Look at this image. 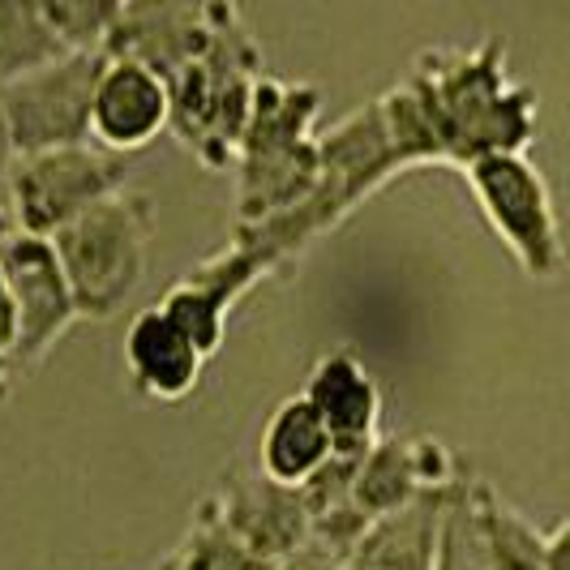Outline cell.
I'll return each instance as SVG.
<instances>
[{"instance_id": "cell-5", "label": "cell", "mask_w": 570, "mask_h": 570, "mask_svg": "<svg viewBox=\"0 0 570 570\" xmlns=\"http://www.w3.org/2000/svg\"><path fill=\"white\" fill-rule=\"evenodd\" d=\"M468 189L481 206L493 236L507 245L519 271L537 284H553L567 275V240L553 206V189L544 171L528 159V150L481 155L468 168Z\"/></svg>"}, {"instance_id": "cell-15", "label": "cell", "mask_w": 570, "mask_h": 570, "mask_svg": "<svg viewBox=\"0 0 570 570\" xmlns=\"http://www.w3.org/2000/svg\"><path fill=\"white\" fill-rule=\"evenodd\" d=\"M305 400L335 433V451H370L382 438V386L352 347H331L305 377Z\"/></svg>"}, {"instance_id": "cell-16", "label": "cell", "mask_w": 570, "mask_h": 570, "mask_svg": "<svg viewBox=\"0 0 570 570\" xmlns=\"http://www.w3.org/2000/svg\"><path fill=\"white\" fill-rule=\"evenodd\" d=\"M125 370L146 400L185 403L198 391L206 356L159 305H150L125 331Z\"/></svg>"}, {"instance_id": "cell-19", "label": "cell", "mask_w": 570, "mask_h": 570, "mask_svg": "<svg viewBox=\"0 0 570 570\" xmlns=\"http://www.w3.org/2000/svg\"><path fill=\"white\" fill-rule=\"evenodd\" d=\"M65 57L43 18V0H0V82Z\"/></svg>"}, {"instance_id": "cell-4", "label": "cell", "mask_w": 570, "mask_h": 570, "mask_svg": "<svg viewBox=\"0 0 570 570\" xmlns=\"http://www.w3.org/2000/svg\"><path fill=\"white\" fill-rule=\"evenodd\" d=\"M159 206L142 189H116L52 236L82 322H108L146 279Z\"/></svg>"}, {"instance_id": "cell-9", "label": "cell", "mask_w": 570, "mask_h": 570, "mask_svg": "<svg viewBox=\"0 0 570 570\" xmlns=\"http://www.w3.org/2000/svg\"><path fill=\"white\" fill-rule=\"evenodd\" d=\"M275 275H284V266L266 249L245 245V240H228V249H219L215 257L198 262L189 275H180L164 292L159 309L198 343V352L210 361L228 340V317L240 305V296L266 279H275Z\"/></svg>"}, {"instance_id": "cell-6", "label": "cell", "mask_w": 570, "mask_h": 570, "mask_svg": "<svg viewBox=\"0 0 570 570\" xmlns=\"http://www.w3.org/2000/svg\"><path fill=\"white\" fill-rule=\"evenodd\" d=\"M125 180H129V155H116L99 142L52 146L13 159L4 206L18 232L52 240L69 219L125 189Z\"/></svg>"}, {"instance_id": "cell-1", "label": "cell", "mask_w": 570, "mask_h": 570, "mask_svg": "<svg viewBox=\"0 0 570 570\" xmlns=\"http://www.w3.org/2000/svg\"><path fill=\"white\" fill-rule=\"evenodd\" d=\"M407 82L421 95L451 168L537 142L541 99L532 86L511 78V57L498 35L472 48H429L416 57Z\"/></svg>"}, {"instance_id": "cell-8", "label": "cell", "mask_w": 570, "mask_h": 570, "mask_svg": "<svg viewBox=\"0 0 570 570\" xmlns=\"http://www.w3.org/2000/svg\"><path fill=\"white\" fill-rule=\"evenodd\" d=\"M0 266L9 275L13 301H18V352H13V377L22 382L35 373L57 347L78 317L73 292L65 279L57 249L48 236H30V232H9L0 240Z\"/></svg>"}, {"instance_id": "cell-20", "label": "cell", "mask_w": 570, "mask_h": 570, "mask_svg": "<svg viewBox=\"0 0 570 570\" xmlns=\"http://www.w3.org/2000/svg\"><path fill=\"white\" fill-rule=\"evenodd\" d=\"M125 0H43V18L65 52H104Z\"/></svg>"}, {"instance_id": "cell-3", "label": "cell", "mask_w": 570, "mask_h": 570, "mask_svg": "<svg viewBox=\"0 0 570 570\" xmlns=\"http://www.w3.org/2000/svg\"><path fill=\"white\" fill-rule=\"evenodd\" d=\"M262 73H266L262 48H257V39L249 35L240 9H236L219 22L210 48L198 60H189L168 82V129L202 168H236V150H240L245 125L254 112V90L262 82Z\"/></svg>"}, {"instance_id": "cell-14", "label": "cell", "mask_w": 570, "mask_h": 570, "mask_svg": "<svg viewBox=\"0 0 570 570\" xmlns=\"http://www.w3.org/2000/svg\"><path fill=\"white\" fill-rule=\"evenodd\" d=\"M472 472H459L455 481L438 489H425L400 511L377 514L361 541L343 553L340 570H433L438 567V544H442V523L455 502L459 485Z\"/></svg>"}, {"instance_id": "cell-12", "label": "cell", "mask_w": 570, "mask_h": 570, "mask_svg": "<svg viewBox=\"0 0 570 570\" xmlns=\"http://www.w3.org/2000/svg\"><path fill=\"white\" fill-rule=\"evenodd\" d=\"M210 502H215L219 519L228 523L232 537L266 562L296 553L314 532L309 511L301 502V489L275 485L262 472H228L219 493H210Z\"/></svg>"}, {"instance_id": "cell-10", "label": "cell", "mask_w": 570, "mask_h": 570, "mask_svg": "<svg viewBox=\"0 0 570 570\" xmlns=\"http://www.w3.org/2000/svg\"><path fill=\"white\" fill-rule=\"evenodd\" d=\"M236 9V0H125V13L104 52L142 60L164 82H171L189 60L210 48L219 22Z\"/></svg>"}, {"instance_id": "cell-21", "label": "cell", "mask_w": 570, "mask_h": 570, "mask_svg": "<svg viewBox=\"0 0 570 570\" xmlns=\"http://www.w3.org/2000/svg\"><path fill=\"white\" fill-rule=\"evenodd\" d=\"M476 476H468L459 485L455 502L442 523V544H438V567L433 570H493L489 567L485 532H481V514H476V498H472Z\"/></svg>"}, {"instance_id": "cell-11", "label": "cell", "mask_w": 570, "mask_h": 570, "mask_svg": "<svg viewBox=\"0 0 570 570\" xmlns=\"http://www.w3.org/2000/svg\"><path fill=\"white\" fill-rule=\"evenodd\" d=\"M171 120V90L168 82L129 57H108L95 82L90 99V142L108 146L116 155H134L150 146Z\"/></svg>"}, {"instance_id": "cell-2", "label": "cell", "mask_w": 570, "mask_h": 570, "mask_svg": "<svg viewBox=\"0 0 570 570\" xmlns=\"http://www.w3.org/2000/svg\"><path fill=\"white\" fill-rule=\"evenodd\" d=\"M317 116H322V90L314 82H284L275 73H262L254 90V112L232 168L236 171L232 228L284 215L314 194L322 176L314 129Z\"/></svg>"}, {"instance_id": "cell-13", "label": "cell", "mask_w": 570, "mask_h": 570, "mask_svg": "<svg viewBox=\"0 0 570 570\" xmlns=\"http://www.w3.org/2000/svg\"><path fill=\"white\" fill-rule=\"evenodd\" d=\"M459 472L468 468L433 438H377L356 468L347 502L373 523L377 514L407 507L425 489L455 481Z\"/></svg>"}, {"instance_id": "cell-23", "label": "cell", "mask_w": 570, "mask_h": 570, "mask_svg": "<svg viewBox=\"0 0 570 570\" xmlns=\"http://www.w3.org/2000/svg\"><path fill=\"white\" fill-rule=\"evenodd\" d=\"M13 159H18V150H13V138H9V125H4V112H0V189L9 185V171H13Z\"/></svg>"}, {"instance_id": "cell-18", "label": "cell", "mask_w": 570, "mask_h": 570, "mask_svg": "<svg viewBox=\"0 0 570 570\" xmlns=\"http://www.w3.org/2000/svg\"><path fill=\"white\" fill-rule=\"evenodd\" d=\"M476 498V514H481V532H485L489 549V567L493 570H544V549L549 537L532 519L514 511L511 502L498 493V489L476 476L472 485Z\"/></svg>"}, {"instance_id": "cell-17", "label": "cell", "mask_w": 570, "mask_h": 570, "mask_svg": "<svg viewBox=\"0 0 570 570\" xmlns=\"http://www.w3.org/2000/svg\"><path fill=\"white\" fill-rule=\"evenodd\" d=\"M331 455H335V433L305 395H292L266 416L257 442V472L266 481L301 489Z\"/></svg>"}, {"instance_id": "cell-22", "label": "cell", "mask_w": 570, "mask_h": 570, "mask_svg": "<svg viewBox=\"0 0 570 570\" xmlns=\"http://www.w3.org/2000/svg\"><path fill=\"white\" fill-rule=\"evenodd\" d=\"M544 570H570V514L549 532V549H544Z\"/></svg>"}, {"instance_id": "cell-24", "label": "cell", "mask_w": 570, "mask_h": 570, "mask_svg": "<svg viewBox=\"0 0 570 570\" xmlns=\"http://www.w3.org/2000/svg\"><path fill=\"white\" fill-rule=\"evenodd\" d=\"M9 232H18L13 228V215H9V206H0V240H4Z\"/></svg>"}, {"instance_id": "cell-7", "label": "cell", "mask_w": 570, "mask_h": 570, "mask_svg": "<svg viewBox=\"0 0 570 570\" xmlns=\"http://www.w3.org/2000/svg\"><path fill=\"white\" fill-rule=\"evenodd\" d=\"M104 52H65L0 82V112L18 155L90 142V99Z\"/></svg>"}]
</instances>
